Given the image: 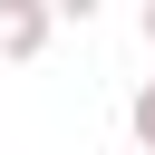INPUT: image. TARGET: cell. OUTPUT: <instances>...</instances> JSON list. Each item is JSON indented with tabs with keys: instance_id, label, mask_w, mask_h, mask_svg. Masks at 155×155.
Segmentation results:
<instances>
[{
	"instance_id": "1",
	"label": "cell",
	"mask_w": 155,
	"mask_h": 155,
	"mask_svg": "<svg viewBox=\"0 0 155 155\" xmlns=\"http://www.w3.org/2000/svg\"><path fill=\"white\" fill-rule=\"evenodd\" d=\"M48 29H58V10H48V0H0V58H39V48H48Z\"/></svg>"
},
{
	"instance_id": "2",
	"label": "cell",
	"mask_w": 155,
	"mask_h": 155,
	"mask_svg": "<svg viewBox=\"0 0 155 155\" xmlns=\"http://www.w3.org/2000/svg\"><path fill=\"white\" fill-rule=\"evenodd\" d=\"M126 136H136V145H145V155H155V78H145V87H136V107H126Z\"/></svg>"
},
{
	"instance_id": "3",
	"label": "cell",
	"mask_w": 155,
	"mask_h": 155,
	"mask_svg": "<svg viewBox=\"0 0 155 155\" xmlns=\"http://www.w3.org/2000/svg\"><path fill=\"white\" fill-rule=\"evenodd\" d=\"M145 48H155V0H145Z\"/></svg>"
}]
</instances>
